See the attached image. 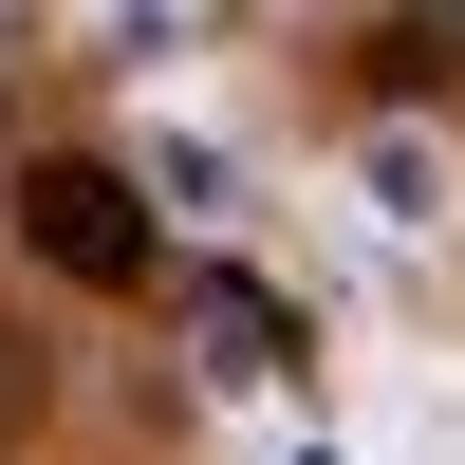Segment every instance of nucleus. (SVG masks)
Returning a JSON list of instances; mask_svg holds the SVG:
<instances>
[{"label":"nucleus","mask_w":465,"mask_h":465,"mask_svg":"<svg viewBox=\"0 0 465 465\" xmlns=\"http://www.w3.org/2000/svg\"><path fill=\"white\" fill-rule=\"evenodd\" d=\"M37 242L56 261H131V223H112V186H37Z\"/></svg>","instance_id":"f257e3e1"}]
</instances>
